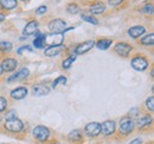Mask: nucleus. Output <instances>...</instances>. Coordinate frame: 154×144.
Returning <instances> with one entry per match:
<instances>
[{"label": "nucleus", "instance_id": "f257e3e1", "mask_svg": "<svg viewBox=\"0 0 154 144\" xmlns=\"http://www.w3.org/2000/svg\"><path fill=\"white\" fill-rule=\"evenodd\" d=\"M32 135L33 137L39 141V142H45L48 141V138L50 137V130L46 127V126H42V125H38L33 129L32 131Z\"/></svg>", "mask_w": 154, "mask_h": 144}, {"label": "nucleus", "instance_id": "f03ea898", "mask_svg": "<svg viewBox=\"0 0 154 144\" xmlns=\"http://www.w3.org/2000/svg\"><path fill=\"white\" fill-rule=\"evenodd\" d=\"M49 30L51 31V34H63L65 31V27H66V23L63 21V19H54L49 23L48 25Z\"/></svg>", "mask_w": 154, "mask_h": 144}, {"label": "nucleus", "instance_id": "7ed1b4c3", "mask_svg": "<svg viewBox=\"0 0 154 144\" xmlns=\"http://www.w3.org/2000/svg\"><path fill=\"white\" fill-rule=\"evenodd\" d=\"M134 127H135V123L132 118L125 117V118L121 119V122H120V132H121L122 135H128V133H131V132L134 130Z\"/></svg>", "mask_w": 154, "mask_h": 144}, {"label": "nucleus", "instance_id": "20e7f679", "mask_svg": "<svg viewBox=\"0 0 154 144\" xmlns=\"http://www.w3.org/2000/svg\"><path fill=\"white\" fill-rule=\"evenodd\" d=\"M5 129L7 131L11 132H20L24 129V124L21 120H19L18 118H12V119H7L5 123Z\"/></svg>", "mask_w": 154, "mask_h": 144}, {"label": "nucleus", "instance_id": "39448f33", "mask_svg": "<svg viewBox=\"0 0 154 144\" xmlns=\"http://www.w3.org/2000/svg\"><path fill=\"white\" fill-rule=\"evenodd\" d=\"M131 64H132L133 69L137 70V72H143L149 66L148 61L145 57H142V56H135L134 59L132 60V62H131Z\"/></svg>", "mask_w": 154, "mask_h": 144}, {"label": "nucleus", "instance_id": "423d86ee", "mask_svg": "<svg viewBox=\"0 0 154 144\" xmlns=\"http://www.w3.org/2000/svg\"><path fill=\"white\" fill-rule=\"evenodd\" d=\"M84 132L89 136V137H96L101 133V124L97 122H93L85 125L84 127Z\"/></svg>", "mask_w": 154, "mask_h": 144}, {"label": "nucleus", "instance_id": "0eeeda50", "mask_svg": "<svg viewBox=\"0 0 154 144\" xmlns=\"http://www.w3.org/2000/svg\"><path fill=\"white\" fill-rule=\"evenodd\" d=\"M114 49H115V53L117 55H120L122 57H128L129 53L132 51V45L122 42V43H117Z\"/></svg>", "mask_w": 154, "mask_h": 144}, {"label": "nucleus", "instance_id": "6e6552de", "mask_svg": "<svg viewBox=\"0 0 154 144\" xmlns=\"http://www.w3.org/2000/svg\"><path fill=\"white\" fill-rule=\"evenodd\" d=\"M116 125L114 120H106L101 125V132L103 136H112L115 132Z\"/></svg>", "mask_w": 154, "mask_h": 144}, {"label": "nucleus", "instance_id": "1a4fd4ad", "mask_svg": "<svg viewBox=\"0 0 154 144\" xmlns=\"http://www.w3.org/2000/svg\"><path fill=\"white\" fill-rule=\"evenodd\" d=\"M64 41V37H63V34H51L49 36L45 35V43L49 44V46H52V45H59L62 44Z\"/></svg>", "mask_w": 154, "mask_h": 144}, {"label": "nucleus", "instance_id": "9d476101", "mask_svg": "<svg viewBox=\"0 0 154 144\" xmlns=\"http://www.w3.org/2000/svg\"><path fill=\"white\" fill-rule=\"evenodd\" d=\"M95 45V41H87V42H83L81 44H78L76 48H75V53L77 55H83L85 53H88L89 50H91V48Z\"/></svg>", "mask_w": 154, "mask_h": 144}, {"label": "nucleus", "instance_id": "9b49d317", "mask_svg": "<svg viewBox=\"0 0 154 144\" xmlns=\"http://www.w3.org/2000/svg\"><path fill=\"white\" fill-rule=\"evenodd\" d=\"M64 49H65V46H64L63 44L52 45V46H49L48 49H45L44 54H45V56H48V57H56V56H58Z\"/></svg>", "mask_w": 154, "mask_h": 144}, {"label": "nucleus", "instance_id": "f8f14e48", "mask_svg": "<svg viewBox=\"0 0 154 144\" xmlns=\"http://www.w3.org/2000/svg\"><path fill=\"white\" fill-rule=\"evenodd\" d=\"M0 66H1V68H2L4 72L10 73V72H13L18 67V62H17V60H14V59H5Z\"/></svg>", "mask_w": 154, "mask_h": 144}, {"label": "nucleus", "instance_id": "ddd939ff", "mask_svg": "<svg viewBox=\"0 0 154 144\" xmlns=\"http://www.w3.org/2000/svg\"><path fill=\"white\" fill-rule=\"evenodd\" d=\"M29 75H30V70H29L27 68H23V69H20L19 72H17L16 74H13L12 76H10V78L7 79V81H8V82H13V81L24 80V79H26Z\"/></svg>", "mask_w": 154, "mask_h": 144}, {"label": "nucleus", "instance_id": "4468645a", "mask_svg": "<svg viewBox=\"0 0 154 144\" xmlns=\"http://www.w3.org/2000/svg\"><path fill=\"white\" fill-rule=\"evenodd\" d=\"M32 92L37 97H43V95H48L50 93V88L43 83H37V85H33Z\"/></svg>", "mask_w": 154, "mask_h": 144}, {"label": "nucleus", "instance_id": "2eb2a0df", "mask_svg": "<svg viewBox=\"0 0 154 144\" xmlns=\"http://www.w3.org/2000/svg\"><path fill=\"white\" fill-rule=\"evenodd\" d=\"M27 95V88L26 87H18L11 92V98L14 100H21L26 98Z\"/></svg>", "mask_w": 154, "mask_h": 144}, {"label": "nucleus", "instance_id": "dca6fc26", "mask_svg": "<svg viewBox=\"0 0 154 144\" xmlns=\"http://www.w3.org/2000/svg\"><path fill=\"white\" fill-rule=\"evenodd\" d=\"M37 30H38V21H30V23H27V24L25 25V27H24L23 32H24V35H25V36H30V35L36 34V32H37Z\"/></svg>", "mask_w": 154, "mask_h": 144}, {"label": "nucleus", "instance_id": "f3484780", "mask_svg": "<svg viewBox=\"0 0 154 144\" xmlns=\"http://www.w3.org/2000/svg\"><path fill=\"white\" fill-rule=\"evenodd\" d=\"M145 31H146V29H145V26H141V25H137V26H133V27H131L129 30H128V35L132 37V38H139V37H141L143 34H145Z\"/></svg>", "mask_w": 154, "mask_h": 144}, {"label": "nucleus", "instance_id": "a211bd4d", "mask_svg": "<svg viewBox=\"0 0 154 144\" xmlns=\"http://www.w3.org/2000/svg\"><path fill=\"white\" fill-rule=\"evenodd\" d=\"M106 11V6L102 2H96V4H93L90 7H89V12L93 13V14H101Z\"/></svg>", "mask_w": 154, "mask_h": 144}, {"label": "nucleus", "instance_id": "6ab92c4d", "mask_svg": "<svg viewBox=\"0 0 154 144\" xmlns=\"http://www.w3.org/2000/svg\"><path fill=\"white\" fill-rule=\"evenodd\" d=\"M18 5L17 0H0V6L5 10H14Z\"/></svg>", "mask_w": 154, "mask_h": 144}, {"label": "nucleus", "instance_id": "aec40b11", "mask_svg": "<svg viewBox=\"0 0 154 144\" xmlns=\"http://www.w3.org/2000/svg\"><path fill=\"white\" fill-rule=\"evenodd\" d=\"M112 43H113V41L110 38H103V40H100L98 42H96L95 45H96L97 49H100V50H107L112 45Z\"/></svg>", "mask_w": 154, "mask_h": 144}, {"label": "nucleus", "instance_id": "412c9836", "mask_svg": "<svg viewBox=\"0 0 154 144\" xmlns=\"http://www.w3.org/2000/svg\"><path fill=\"white\" fill-rule=\"evenodd\" d=\"M68 138H69V141H72V142H81L83 139V133L79 130H74L69 133Z\"/></svg>", "mask_w": 154, "mask_h": 144}, {"label": "nucleus", "instance_id": "4be33fe9", "mask_svg": "<svg viewBox=\"0 0 154 144\" xmlns=\"http://www.w3.org/2000/svg\"><path fill=\"white\" fill-rule=\"evenodd\" d=\"M44 44H45V35L44 34H40V35L37 36V38H35L33 45L37 49H43L44 48Z\"/></svg>", "mask_w": 154, "mask_h": 144}, {"label": "nucleus", "instance_id": "5701e85b", "mask_svg": "<svg viewBox=\"0 0 154 144\" xmlns=\"http://www.w3.org/2000/svg\"><path fill=\"white\" fill-rule=\"evenodd\" d=\"M151 123H152V118H151L149 116H145V117H142V118L139 119L137 126H139L140 129H145V127H148V125Z\"/></svg>", "mask_w": 154, "mask_h": 144}, {"label": "nucleus", "instance_id": "b1692460", "mask_svg": "<svg viewBox=\"0 0 154 144\" xmlns=\"http://www.w3.org/2000/svg\"><path fill=\"white\" fill-rule=\"evenodd\" d=\"M12 48H13L12 43L6 41L0 42V51H2V53H10L12 50Z\"/></svg>", "mask_w": 154, "mask_h": 144}, {"label": "nucleus", "instance_id": "393cba45", "mask_svg": "<svg viewBox=\"0 0 154 144\" xmlns=\"http://www.w3.org/2000/svg\"><path fill=\"white\" fill-rule=\"evenodd\" d=\"M75 60H76V56H75V55L66 57V59L63 61V63H62V67H63L64 69H69V68L71 67V64L75 62Z\"/></svg>", "mask_w": 154, "mask_h": 144}, {"label": "nucleus", "instance_id": "a878e982", "mask_svg": "<svg viewBox=\"0 0 154 144\" xmlns=\"http://www.w3.org/2000/svg\"><path fill=\"white\" fill-rule=\"evenodd\" d=\"M141 43H142L143 45H153L154 35H153V34H149V35L145 36L143 38H141Z\"/></svg>", "mask_w": 154, "mask_h": 144}, {"label": "nucleus", "instance_id": "bb28decb", "mask_svg": "<svg viewBox=\"0 0 154 144\" xmlns=\"http://www.w3.org/2000/svg\"><path fill=\"white\" fill-rule=\"evenodd\" d=\"M66 11L70 14H76V13L79 12V7L77 6L76 4H69L68 7H66Z\"/></svg>", "mask_w": 154, "mask_h": 144}, {"label": "nucleus", "instance_id": "cd10ccee", "mask_svg": "<svg viewBox=\"0 0 154 144\" xmlns=\"http://www.w3.org/2000/svg\"><path fill=\"white\" fill-rule=\"evenodd\" d=\"M82 19H83L84 21H87V23H90V24H93V25H97V24H98V21H97L96 18L91 17V16L82 14Z\"/></svg>", "mask_w": 154, "mask_h": 144}, {"label": "nucleus", "instance_id": "c85d7f7f", "mask_svg": "<svg viewBox=\"0 0 154 144\" xmlns=\"http://www.w3.org/2000/svg\"><path fill=\"white\" fill-rule=\"evenodd\" d=\"M59 83H62V85H65V83H66V78H65V76H58L57 79H56V80L52 82V88L55 89V88L57 87Z\"/></svg>", "mask_w": 154, "mask_h": 144}, {"label": "nucleus", "instance_id": "c756f323", "mask_svg": "<svg viewBox=\"0 0 154 144\" xmlns=\"http://www.w3.org/2000/svg\"><path fill=\"white\" fill-rule=\"evenodd\" d=\"M146 107H147L151 112H153L154 111V97H149V98L146 100Z\"/></svg>", "mask_w": 154, "mask_h": 144}, {"label": "nucleus", "instance_id": "7c9ffc66", "mask_svg": "<svg viewBox=\"0 0 154 144\" xmlns=\"http://www.w3.org/2000/svg\"><path fill=\"white\" fill-rule=\"evenodd\" d=\"M7 107V100L4 97H0V112L5 111Z\"/></svg>", "mask_w": 154, "mask_h": 144}, {"label": "nucleus", "instance_id": "2f4dec72", "mask_svg": "<svg viewBox=\"0 0 154 144\" xmlns=\"http://www.w3.org/2000/svg\"><path fill=\"white\" fill-rule=\"evenodd\" d=\"M142 12H145V13H153V6L152 5H146L143 8H142Z\"/></svg>", "mask_w": 154, "mask_h": 144}, {"label": "nucleus", "instance_id": "473e14b6", "mask_svg": "<svg viewBox=\"0 0 154 144\" xmlns=\"http://www.w3.org/2000/svg\"><path fill=\"white\" fill-rule=\"evenodd\" d=\"M46 11H48V7L46 6H39L38 8L36 10V13L37 14H44Z\"/></svg>", "mask_w": 154, "mask_h": 144}, {"label": "nucleus", "instance_id": "72a5a7b5", "mask_svg": "<svg viewBox=\"0 0 154 144\" xmlns=\"http://www.w3.org/2000/svg\"><path fill=\"white\" fill-rule=\"evenodd\" d=\"M122 1H123V0H108V4H109L110 6H117V5H120Z\"/></svg>", "mask_w": 154, "mask_h": 144}, {"label": "nucleus", "instance_id": "f704fd0d", "mask_svg": "<svg viewBox=\"0 0 154 144\" xmlns=\"http://www.w3.org/2000/svg\"><path fill=\"white\" fill-rule=\"evenodd\" d=\"M25 50H27V51H33L32 48H30L29 45H26V46H20V49H18V54H21V53L25 51Z\"/></svg>", "mask_w": 154, "mask_h": 144}, {"label": "nucleus", "instance_id": "c9c22d12", "mask_svg": "<svg viewBox=\"0 0 154 144\" xmlns=\"http://www.w3.org/2000/svg\"><path fill=\"white\" fill-rule=\"evenodd\" d=\"M14 113H16L14 111H11V112L6 116V120H7V119H12V118H17V114H14Z\"/></svg>", "mask_w": 154, "mask_h": 144}, {"label": "nucleus", "instance_id": "e433bc0d", "mask_svg": "<svg viewBox=\"0 0 154 144\" xmlns=\"http://www.w3.org/2000/svg\"><path fill=\"white\" fill-rule=\"evenodd\" d=\"M129 144H142V139L141 138H135Z\"/></svg>", "mask_w": 154, "mask_h": 144}, {"label": "nucleus", "instance_id": "4c0bfd02", "mask_svg": "<svg viewBox=\"0 0 154 144\" xmlns=\"http://www.w3.org/2000/svg\"><path fill=\"white\" fill-rule=\"evenodd\" d=\"M5 19V14H2V13H0V21H2Z\"/></svg>", "mask_w": 154, "mask_h": 144}, {"label": "nucleus", "instance_id": "58836bf2", "mask_svg": "<svg viewBox=\"0 0 154 144\" xmlns=\"http://www.w3.org/2000/svg\"><path fill=\"white\" fill-rule=\"evenodd\" d=\"M2 73H4V70H2V68H1V66H0V76H1Z\"/></svg>", "mask_w": 154, "mask_h": 144}, {"label": "nucleus", "instance_id": "ea45409f", "mask_svg": "<svg viewBox=\"0 0 154 144\" xmlns=\"http://www.w3.org/2000/svg\"><path fill=\"white\" fill-rule=\"evenodd\" d=\"M52 144H62V143H52Z\"/></svg>", "mask_w": 154, "mask_h": 144}, {"label": "nucleus", "instance_id": "a19ab883", "mask_svg": "<svg viewBox=\"0 0 154 144\" xmlns=\"http://www.w3.org/2000/svg\"><path fill=\"white\" fill-rule=\"evenodd\" d=\"M23 1H25V0H23Z\"/></svg>", "mask_w": 154, "mask_h": 144}]
</instances>
